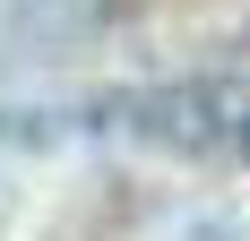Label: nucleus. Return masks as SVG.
<instances>
[{"mask_svg":"<svg viewBox=\"0 0 250 241\" xmlns=\"http://www.w3.org/2000/svg\"><path fill=\"white\" fill-rule=\"evenodd\" d=\"M242 155H250V112H242Z\"/></svg>","mask_w":250,"mask_h":241,"instance_id":"obj_1","label":"nucleus"}]
</instances>
